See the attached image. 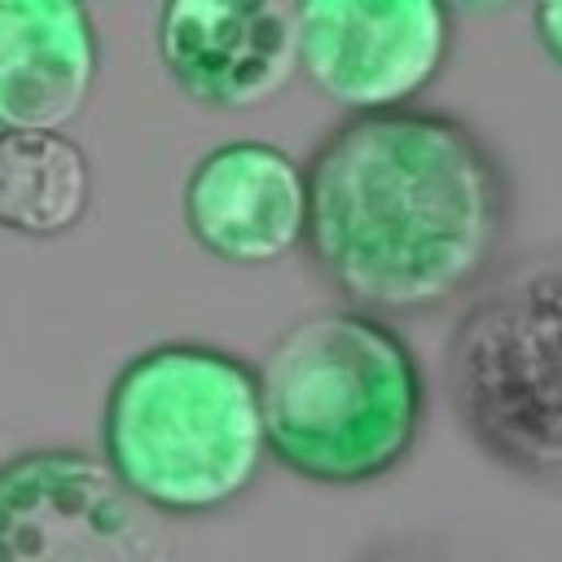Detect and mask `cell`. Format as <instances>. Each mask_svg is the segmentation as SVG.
<instances>
[{"mask_svg":"<svg viewBox=\"0 0 562 562\" xmlns=\"http://www.w3.org/2000/svg\"><path fill=\"white\" fill-rule=\"evenodd\" d=\"M299 70L351 114L413 105L443 70L452 13L435 0H303L294 4Z\"/></svg>","mask_w":562,"mask_h":562,"instance_id":"8992f818","label":"cell"},{"mask_svg":"<svg viewBox=\"0 0 562 562\" xmlns=\"http://www.w3.org/2000/svg\"><path fill=\"white\" fill-rule=\"evenodd\" d=\"M303 250L325 285L378 321L470 299L496 268L514 184L457 114H351L312 149Z\"/></svg>","mask_w":562,"mask_h":562,"instance_id":"6da1fadb","label":"cell"},{"mask_svg":"<svg viewBox=\"0 0 562 562\" xmlns=\"http://www.w3.org/2000/svg\"><path fill=\"white\" fill-rule=\"evenodd\" d=\"M92 202V162L66 132H0V228L57 237Z\"/></svg>","mask_w":562,"mask_h":562,"instance_id":"30bf717a","label":"cell"},{"mask_svg":"<svg viewBox=\"0 0 562 562\" xmlns=\"http://www.w3.org/2000/svg\"><path fill=\"white\" fill-rule=\"evenodd\" d=\"M97 22L75 0H0V132H61L97 88Z\"/></svg>","mask_w":562,"mask_h":562,"instance_id":"9c48e42d","label":"cell"},{"mask_svg":"<svg viewBox=\"0 0 562 562\" xmlns=\"http://www.w3.org/2000/svg\"><path fill=\"white\" fill-rule=\"evenodd\" d=\"M356 562H470L461 558L448 540L426 536V531H400V536H382L373 540Z\"/></svg>","mask_w":562,"mask_h":562,"instance_id":"8fae6325","label":"cell"},{"mask_svg":"<svg viewBox=\"0 0 562 562\" xmlns=\"http://www.w3.org/2000/svg\"><path fill=\"white\" fill-rule=\"evenodd\" d=\"M443 386L487 461L562 492V241L492 268L465 299L443 347Z\"/></svg>","mask_w":562,"mask_h":562,"instance_id":"277c9868","label":"cell"},{"mask_svg":"<svg viewBox=\"0 0 562 562\" xmlns=\"http://www.w3.org/2000/svg\"><path fill=\"white\" fill-rule=\"evenodd\" d=\"M184 228L224 263H272L303 246V167L268 140H224L184 180Z\"/></svg>","mask_w":562,"mask_h":562,"instance_id":"ba28073f","label":"cell"},{"mask_svg":"<svg viewBox=\"0 0 562 562\" xmlns=\"http://www.w3.org/2000/svg\"><path fill=\"white\" fill-rule=\"evenodd\" d=\"M255 378L268 461L307 483H373L413 452L422 430L417 351L391 321L356 307H325L285 325Z\"/></svg>","mask_w":562,"mask_h":562,"instance_id":"7a4b0ae2","label":"cell"},{"mask_svg":"<svg viewBox=\"0 0 562 562\" xmlns=\"http://www.w3.org/2000/svg\"><path fill=\"white\" fill-rule=\"evenodd\" d=\"M268 461L255 364L206 342L136 351L101 408V465L149 514L198 518L250 492Z\"/></svg>","mask_w":562,"mask_h":562,"instance_id":"3957f363","label":"cell"},{"mask_svg":"<svg viewBox=\"0 0 562 562\" xmlns=\"http://www.w3.org/2000/svg\"><path fill=\"white\" fill-rule=\"evenodd\" d=\"M154 40L171 83L206 110L263 105L299 70L294 9L277 0H167Z\"/></svg>","mask_w":562,"mask_h":562,"instance_id":"52a82bcc","label":"cell"},{"mask_svg":"<svg viewBox=\"0 0 562 562\" xmlns=\"http://www.w3.org/2000/svg\"><path fill=\"white\" fill-rule=\"evenodd\" d=\"M531 26H536V40L540 48L562 66V0H549V4H536L531 9Z\"/></svg>","mask_w":562,"mask_h":562,"instance_id":"7c38bea8","label":"cell"},{"mask_svg":"<svg viewBox=\"0 0 562 562\" xmlns=\"http://www.w3.org/2000/svg\"><path fill=\"white\" fill-rule=\"evenodd\" d=\"M0 562H176L158 514L79 448L0 461Z\"/></svg>","mask_w":562,"mask_h":562,"instance_id":"5b68a950","label":"cell"}]
</instances>
